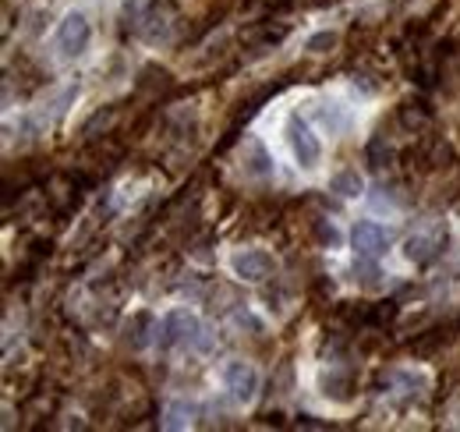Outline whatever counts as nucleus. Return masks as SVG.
Segmentation results:
<instances>
[{
  "label": "nucleus",
  "mask_w": 460,
  "mask_h": 432,
  "mask_svg": "<svg viewBox=\"0 0 460 432\" xmlns=\"http://www.w3.org/2000/svg\"><path fill=\"white\" fill-rule=\"evenodd\" d=\"M365 160H369V167H372V170H383V167H390V163H393V145L386 142V135H383V131L369 142Z\"/></svg>",
  "instance_id": "obj_14"
},
{
  "label": "nucleus",
  "mask_w": 460,
  "mask_h": 432,
  "mask_svg": "<svg viewBox=\"0 0 460 432\" xmlns=\"http://www.w3.org/2000/svg\"><path fill=\"white\" fill-rule=\"evenodd\" d=\"M312 234H315V241L322 248H340L344 245V234H340V227L333 220H312Z\"/></svg>",
  "instance_id": "obj_16"
},
{
  "label": "nucleus",
  "mask_w": 460,
  "mask_h": 432,
  "mask_svg": "<svg viewBox=\"0 0 460 432\" xmlns=\"http://www.w3.org/2000/svg\"><path fill=\"white\" fill-rule=\"evenodd\" d=\"M230 273L237 280H248V284H262L276 273V259L266 252V248H241L230 255Z\"/></svg>",
  "instance_id": "obj_5"
},
{
  "label": "nucleus",
  "mask_w": 460,
  "mask_h": 432,
  "mask_svg": "<svg viewBox=\"0 0 460 432\" xmlns=\"http://www.w3.org/2000/svg\"><path fill=\"white\" fill-rule=\"evenodd\" d=\"M89 43H92V25H89V18H85L82 11H67V14L60 18V25H57V50H60V57L75 60V57H82V53L89 50Z\"/></svg>",
  "instance_id": "obj_3"
},
{
  "label": "nucleus",
  "mask_w": 460,
  "mask_h": 432,
  "mask_svg": "<svg viewBox=\"0 0 460 432\" xmlns=\"http://www.w3.org/2000/svg\"><path fill=\"white\" fill-rule=\"evenodd\" d=\"M319 390H322V397H329V401H337V405H347V401L354 397L358 383H354L351 373H337V369H333V373H322Z\"/></svg>",
  "instance_id": "obj_9"
},
{
  "label": "nucleus",
  "mask_w": 460,
  "mask_h": 432,
  "mask_svg": "<svg viewBox=\"0 0 460 432\" xmlns=\"http://www.w3.org/2000/svg\"><path fill=\"white\" fill-rule=\"evenodd\" d=\"M224 387H227L230 397H234L237 405H251L255 394H258V369H255L251 362L234 358V362L224 365Z\"/></svg>",
  "instance_id": "obj_7"
},
{
  "label": "nucleus",
  "mask_w": 460,
  "mask_h": 432,
  "mask_svg": "<svg viewBox=\"0 0 460 432\" xmlns=\"http://www.w3.org/2000/svg\"><path fill=\"white\" fill-rule=\"evenodd\" d=\"M333 46H337V32H329V28L315 32V35L305 43V50H308V53H329Z\"/></svg>",
  "instance_id": "obj_19"
},
{
  "label": "nucleus",
  "mask_w": 460,
  "mask_h": 432,
  "mask_svg": "<svg viewBox=\"0 0 460 432\" xmlns=\"http://www.w3.org/2000/svg\"><path fill=\"white\" fill-rule=\"evenodd\" d=\"M156 344H160V351H174V348H199V351H206L210 337H206V326H202V319L195 312L171 309L156 323Z\"/></svg>",
  "instance_id": "obj_1"
},
{
  "label": "nucleus",
  "mask_w": 460,
  "mask_h": 432,
  "mask_svg": "<svg viewBox=\"0 0 460 432\" xmlns=\"http://www.w3.org/2000/svg\"><path fill=\"white\" fill-rule=\"evenodd\" d=\"M351 273H354V280H358L361 287H369V291H376V287L383 284V270L376 266V259H361V255H358V263H354Z\"/></svg>",
  "instance_id": "obj_15"
},
{
  "label": "nucleus",
  "mask_w": 460,
  "mask_h": 432,
  "mask_svg": "<svg viewBox=\"0 0 460 432\" xmlns=\"http://www.w3.org/2000/svg\"><path fill=\"white\" fill-rule=\"evenodd\" d=\"M195 415H199V408L192 401H171L167 412H163V426L167 429H185V426L195 422Z\"/></svg>",
  "instance_id": "obj_12"
},
{
  "label": "nucleus",
  "mask_w": 460,
  "mask_h": 432,
  "mask_svg": "<svg viewBox=\"0 0 460 432\" xmlns=\"http://www.w3.org/2000/svg\"><path fill=\"white\" fill-rule=\"evenodd\" d=\"M351 245H354V252H358L361 259H379V255L390 252L393 231L383 227V224H376V220H358L354 231H351Z\"/></svg>",
  "instance_id": "obj_6"
},
{
  "label": "nucleus",
  "mask_w": 460,
  "mask_h": 432,
  "mask_svg": "<svg viewBox=\"0 0 460 432\" xmlns=\"http://www.w3.org/2000/svg\"><path fill=\"white\" fill-rule=\"evenodd\" d=\"M149 330H156L153 312H135V319L128 323V344H131L135 351H142V348L149 344Z\"/></svg>",
  "instance_id": "obj_13"
},
{
  "label": "nucleus",
  "mask_w": 460,
  "mask_h": 432,
  "mask_svg": "<svg viewBox=\"0 0 460 432\" xmlns=\"http://www.w3.org/2000/svg\"><path fill=\"white\" fill-rule=\"evenodd\" d=\"M432 117H436V110L429 106V99H404V103L397 106V121H401L408 131H415V135H422V131L432 124Z\"/></svg>",
  "instance_id": "obj_8"
},
{
  "label": "nucleus",
  "mask_w": 460,
  "mask_h": 432,
  "mask_svg": "<svg viewBox=\"0 0 460 432\" xmlns=\"http://www.w3.org/2000/svg\"><path fill=\"white\" fill-rule=\"evenodd\" d=\"M443 252H447V227H443V224L422 227V231L408 234V241H404V259L415 263V266H429V263H436Z\"/></svg>",
  "instance_id": "obj_4"
},
{
  "label": "nucleus",
  "mask_w": 460,
  "mask_h": 432,
  "mask_svg": "<svg viewBox=\"0 0 460 432\" xmlns=\"http://www.w3.org/2000/svg\"><path fill=\"white\" fill-rule=\"evenodd\" d=\"M457 326H460V319H457Z\"/></svg>",
  "instance_id": "obj_20"
},
{
  "label": "nucleus",
  "mask_w": 460,
  "mask_h": 432,
  "mask_svg": "<svg viewBox=\"0 0 460 432\" xmlns=\"http://www.w3.org/2000/svg\"><path fill=\"white\" fill-rule=\"evenodd\" d=\"M329 192H337L340 199H358V195L365 192V181H361V174H358L354 167H344V170H337V174H333Z\"/></svg>",
  "instance_id": "obj_11"
},
{
  "label": "nucleus",
  "mask_w": 460,
  "mask_h": 432,
  "mask_svg": "<svg viewBox=\"0 0 460 432\" xmlns=\"http://www.w3.org/2000/svg\"><path fill=\"white\" fill-rule=\"evenodd\" d=\"M319 117H322V124H326L333 135L347 128V110H344L340 103H322V106H319Z\"/></svg>",
  "instance_id": "obj_17"
},
{
  "label": "nucleus",
  "mask_w": 460,
  "mask_h": 432,
  "mask_svg": "<svg viewBox=\"0 0 460 432\" xmlns=\"http://www.w3.org/2000/svg\"><path fill=\"white\" fill-rule=\"evenodd\" d=\"M244 174H251V177L273 174V156L258 138H248V145H244Z\"/></svg>",
  "instance_id": "obj_10"
},
{
  "label": "nucleus",
  "mask_w": 460,
  "mask_h": 432,
  "mask_svg": "<svg viewBox=\"0 0 460 432\" xmlns=\"http://www.w3.org/2000/svg\"><path fill=\"white\" fill-rule=\"evenodd\" d=\"M283 135H287V145H290L297 167L315 170V167L322 163V142H319V135L308 128V121H305L301 114H290V117H287Z\"/></svg>",
  "instance_id": "obj_2"
},
{
  "label": "nucleus",
  "mask_w": 460,
  "mask_h": 432,
  "mask_svg": "<svg viewBox=\"0 0 460 432\" xmlns=\"http://www.w3.org/2000/svg\"><path fill=\"white\" fill-rule=\"evenodd\" d=\"M447 341H450V334H447L443 326H432V330H425V337L415 341V351H418V355H432V351H440Z\"/></svg>",
  "instance_id": "obj_18"
}]
</instances>
